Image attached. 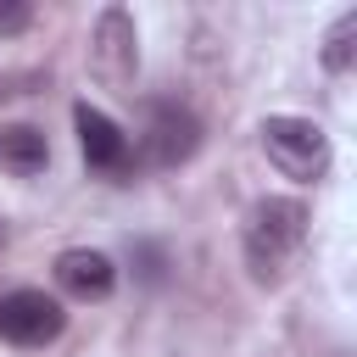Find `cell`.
Listing matches in <instances>:
<instances>
[{"instance_id": "7", "label": "cell", "mask_w": 357, "mask_h": 357, "mask_svg": "<svg viewBox=\"0 0 357 357\" xmlns=\"http://www.w3.org/2000/svg\"><path fill=\"white\" fill-rule=\"evenodd\" d=\"M56 279H61V290L78 296V301H106V296L117 290L112 257H106V251H89V245L61 251V257H56Z\"/></svg>"}, {"instance_id": "9", "label": "cell", "mask_w": 357, "mask_h": 357, "mask_svg": "<svg viewBox=\"0 0 357 357\" xmlns=\"http://www.w3.org/2000/svg\"><path fill=\"white\" fill-rule=\"evenodd\" d=\"M351 56H357V11H346V17L324 33V67H329V73H346Z\"/></svg>"}, {"instance_id": "10", "label": "cell", "mask_w": 357, "mask_h": 357, "mask_svg": "<svg viewBox=\"0 0 357 357\" xmlns=\"http://www.w3.org/2000/svg\"><path fill=\"white\" fill-rule=\"evenodd\" d=\"M134 262H139V279H145V284H162V268H167V257H162V245H151V240H139V245H134Z\"/></svg>"}, {"instance_id": "2", "label": "cell", "mask_w": 357, "mask_h": 357, "mask_svg": "<svg viewBox=\"0 0 357 357\" xmlns=\"http://www.w3.org/2000/svg\"><path fill=\"white\" fill-rule=\"evenodd\" d=\"M262 151H268V162H273L284 178H296V184H312V178L329 173V134H324L312 117H290V112L262 117Z\"/></svg>"}, {"instance_id": "3", "label": "cell", "mask_w": 357, "mask_h": 357, "mask_svg": "<svg viewBox=\"0 0 357 357\" xmlns=\"http://www.w3.org/2000/svg\"><path fill=\"white\" fill-rule=\"evenodd\" d=\"M134 67H139V28L123 6H100L95 28H89V73L112 89L134 84Z\"/></svg>"}, {"instance_id": "4", "label": "cell", "mask_w": 357, "mask_h": 357, "mask_svg": "<svg viewBox=\"0 0 357 357\" xmlns=\"http://www.w3.org/2000/svg\"><path fill=\"white\" fill-rule=\"evenodd\" d=\"M139 151L151 167H178L201 151V117L178 100H151L145 112V134H139Z\"/></svg>"}, {"instance_id": "1", "label": "cell", "mask_w": 357, "mask_h": 357, "mask_svg": "<svg viewBox=\"0 0 357 357\" xmlns=\"http://www.w3.org/2000/svg\"><path fill=\"white\" fill-rule=\"evenodd\" d=\"M307 245V206L290 201V195H268L251 206V223H245V268L257 284H284V273L296 268Z\"/></svg>"}, {"instance_id": "6", "label": "cell", "mask_w": 357, "mask_h": 357, "mask_svg": "<svg viewBox=\"0 0 357 357\" xmlns=\"http://www.w3.org/2000/svg\"><path fill=\"white\" fill-rule=\"evenodd\" d=\"M73 128H78V151H84V162H89L95 173H106V178L134 173V145H128V134H123L100 106L78 100V106H73Z\"/></svg>"}, {"instance_id": "5", "label": "cell", "mask_w": 357, "mask_h": 357, "mask_svg": "<svg viewBox=\"0 0 357 357\" xmlns=\"http://www.w3.org/2000/svg\"><path fill=\"white\" fill-rule=\"evenodd\" d=\"M67 329V312L45 290H6L0 296V340L11 346H50Z\"/></svg>"}, {"instance_id": "11", "label": "cell", "mask_w": 357, "mask_h": 357, "mask_svg": "<svg viewBox=\"0 0 357 357\" xmlns=\"http://www.w3.org/2000/svg\"><path fill=\"white\" fill-rule=\"evenodd\" d=\"M33 22V6H22V0H0V33H22Z\"/></svg>"}, {"instance_id": "8", "label": "cell", "mask_w": 357, "mask_h": 357, "mask_svg": "<svg viewBox=\"0 0 357 357\" xmlns=\"http://www.w3.org/2000/svg\"><path fill=\"white\" fill-rule=\"evenodd\" d=\"M45 162H50L45 128H33V123H6L0 128V167H11L17 178H33V173H45Z\"/></svg>"}]
</instances>
